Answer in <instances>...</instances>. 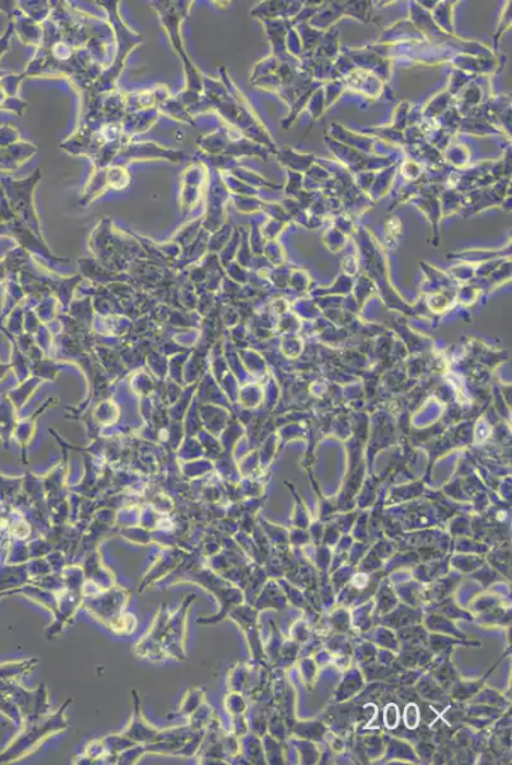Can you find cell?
<instances>
[{
	"label": "cell",
	"mask_w": 512,
	"mask_h": 765,
	"mask_svg": "<svg viewBox=\"0 0 512 765\" xmlns=\"http://www.w3.org/2000/svg\"><path fill=\"white\" fill-rule=\"evenodd\" d=\"M8 37H10V34H7L5 37L0 40V54L7 49Z\"/></svg>",
	"instance_id": "obj_1"
}]
</instances>
